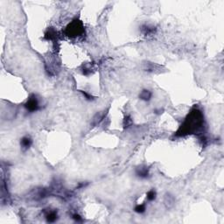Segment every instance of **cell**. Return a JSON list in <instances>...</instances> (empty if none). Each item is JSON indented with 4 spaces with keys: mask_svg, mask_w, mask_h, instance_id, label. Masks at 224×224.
<instances>
[{
    "mask_svg": "<svg viewBox=\"0 0 224 224\" xmlns=\"http://www.w3.org/2000/svg\"><path fill=\"white\" fill-rule=\"evenodd\" d=\"M25 107L28 110L30 111H35L38 110L39 108V103H38V100L35 97H33L32 98H30L28 100V102L26 103L25 104Z\"/></svg>",
    "mask_w": 224,
    "mask_h": 224,
    "instance_id": "2",
    "label": "cell"
},
{
    "mask_svg": "<svg viewBox=\"0 0 224 224\" xmlns=\"http://www.w3.org/2000/svg\"><path fill=\"white\" fill-rule=\"evenodd\" d=\"M156 198V193L154 191H150L149 193L147 194V199L149 200V201H153L154 199Z\"/></svg>",
    "mask_w": 224,
    "mask_h": 224,
    "instance_id": "9",
    "label": "cell"
},
{
    "mask_svg": "<svg viewBox=\"0 0 224 224\" xmlns=\"http://www.w3.org/2000/svg\"><path fill=\"white\" fill-rule=\"evenodd\" d=\"M74 219H75L76 221H81L82 220V218L80 217V215H78V214H74V217H73Z\"/></svg>",
    "mask_w": 224,
    "mask_h": 224,
    "instance_id": "11",
    "label": "cell"
},
{
    "mask_svg": "<svg viewBox=\"0 0 224 224\" xmlns=\"http://www.w3.org/2000/svg\"><path fill=\"white\" fill-rule=\"evenodd\" d=\"M145 206L144 205V204H142V205H138L137 207H136V208H135V211L137 212V213H144L145 212Z\"/></svg>",
    "mask_w": 224,
    "mask_h": 224,
    "instance_id": "8",
    "label": "cell"
},
{
    "mask_svg": "<svg viewBox=\"0 0 224 224\" xmlns=\"http://www.w3.org/2000/svg\"><path fill=\"white\" fill-rule=\"evenodd\" d=\"M139 97H140V99H142L144 101H149L151 97V91H149L147 89H145L140 93Z\"/></svg>",
    "mask_w": 224,
    "mask_h": 224,
    "instance_id": "5",
    "label": "cell"
},
{
    "mask_svg": "<svg viewBox=\"0 0 224 224\" xmlns=\"http://www.w3.org/2000/svg\"><path fill=\"white\" fill-rule=\"evenodd\" d=\"M56 34H57L56 31L53 28H50L47 31V33L45 34V38L48 40H52L56 38Z\"/></svg>",
    "mask_w": 224,
    "mask_h": 224,
    "instance_id": "4",
    "label": "cell"
},
{
    "mask_svg": "<svg viewBox=\"0 0 224 224\" xmlns=\"http://www.w3.org/2000/svg\"><path fill=\"white\" fill-rule=\"evenodd\" d=\"M149 174V170L145 166H141L137 169V175H138L141 178H146Z\"/></svg>",
    "mask_w": 224,
    "mask_h": 224,
    "instance_id": "3",
    "label": "cell"
},
{
    "mask_svg": "<svg viewBox=\"0 0 224 224\" xmlns=\"http://www.w3.org/2000/svg\"><path fill=\"white\" fill-rule=\"evenodd\" d=\"M20 144H21V146L24 149H28L31 146V145H32V139L30 138H28V137H25V138H23L21 139Z\"/></svg>",
    "mask_w": 224,
    "mask_h": 224,
    "instance_id": "6",
    "label": "cell"
},
{
    "mask_svg": "<svg viewBox=\"0 0 224 224\" xmlns=\"http://www.w3.org/2000/svg\"><path fill=\"white\" fill-rule=\"evenodd\" d=\"M47 220H48V221H54L56 219H57V214H56V213L55 212H51V213H49L47 215Z\"/></svg>",
    "mask_w": 224,
    "mask_h": 224,
    "instance_id": "7",
    "label": "cell"
},
{
    "mask_svg": "<svg viewBox=\"0 0 224 224\" xmlns=\"http://www.w3.org/2000/svg\"><path fill=\"white\" fill-rule=\"evenodd\" d=\"M67 33L70 36H79L83 33V26L81 21H74L67 28Z\"/></svg>",
    "mask_w": 224,
    "mask_h": 224,
    "instance_id": "1",
    "label": "cell"
},
{
    "mask_svg": "<svg viewBox=\"0 0 224 224\" xmlns=\"http://www.w3.org/2000/svg\"><path fill=\"white\" fill-rule=\"evenodd\" d=\"M132 123V120L130 116H127L124 119V127H129Z\"/></svg>",
    "mask_w": 224,
    "mask_h": 224,
    "instance_id": "10",
    "label": "cell"
}]
</instances>
